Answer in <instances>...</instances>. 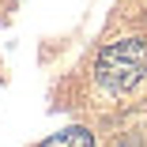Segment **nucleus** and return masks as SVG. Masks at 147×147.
<instances>
[{"label":"nucleus","instance_id":"1","mask_svg":"<svg viewBox=\"0 0 147 147\" xmlns=\"http://www.w3.org/2000/svg\"><path fill=\"white\" fill-rule=\"evenodd\" d=\"M147 76V42L143 38H117L94 57V83L106 94H128Z\"/></svg>","mask_w":147,"mask_h":147},{"label":"nucleus","instance_id":"2","mask_svg":"<svg viewBox=\"0 0 147 147\" xmlns=\"http://www.w3.org/2000/svg\"><path fill=\"white\" fill-rule=\"evenodd\" d=\"M38 147H94V136L87 132V128H79V125H72V128L53 132V136H49V140H42Z\"/></svg>","mask_w":147,"mask_h":147},{"label":"nucleus","instance_id":"3","mask_svg":"<svg viewBox=\"0 0 147 147\" xmlns=\"http://www.w3.org/2000/svg\"><path fill=\"white\" fill-rule=\"evenodd\" d=\"M117 147H140V143H128V140H125V143H117Z\"/></svg>","mask_w":147,"mask_h":147}]
</instances>
